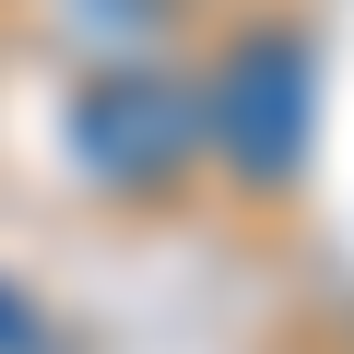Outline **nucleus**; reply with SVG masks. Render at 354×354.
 <instances>
[{
    "label": "nucleus",
    "mask_w": 354,
    "mask_h": 354,
    "mask_svg": "<svg viewBox=\"0 0 354 354\" xmlns=\"http://www.w3.org/2000/svg\"><path fill=\"white\" fill-rule=\"evenodd\" d=\"M307 48L295 36H260V48H236L225 59V83L201 95V130L248 165V177H295V153H307Z\"/></svg>",
    "instance_id": "f257e3e1"
},
{
    "label": "nucleus",
    "mask_w": 354,
    "mask_h": 354,
    "mask_svg": "<svg viewBox=\"0 0 354 354\" xmlns=\"http://www.w3.org/2000/svg\"><path fill=\"white\" fill-rule=\"evenodd\" d=\"M189 142H201V95H177V83H106L71 106V153L106 189H153L165 165H189Z\"/></svg>",
    "instance_id": "f03ea898"
},
{
    "label": "nucleus",
    "mask_w": 354,
    "mask_h": 354,
    "mask_svg": "<svg viewBox=\"0 0 354 354\" xmlns=\"http://www.w3.org/2000/svg\"><path fill=\"white\" fill-rule=\"evenodd\" d=\"M71 24H83V36H142L153 12H142V0H83V12H71Z\"/></svg>",
    "instance_id": "7ed1b4c3"
},
{
    "label": "nucleus",
    "mask_w": 354,
    "mask_h": 354,
    "mask_svg": "<svg viewBox=\"0 0 354 354\" xmlns=\"http://www.w3.org/2000/svg\"><path fill=\"white\" fill-rule=\"evenodd\" d=\"M0 354H36V319H12V307H0Z\"/></svg>",
    "instance_id": "20e7f679"
}]
</instances>
